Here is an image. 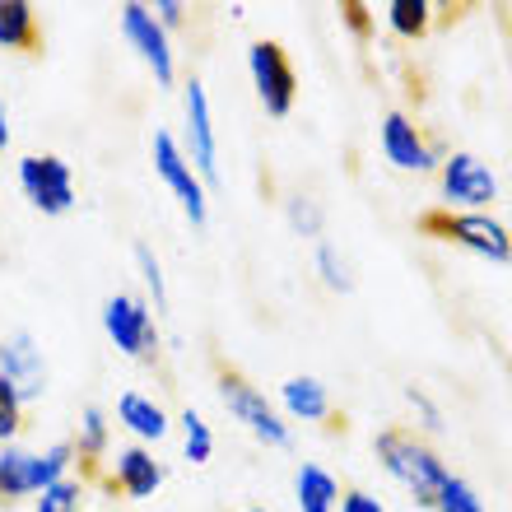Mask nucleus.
<instances>
[{
	"label": "nucleus",
	"mask_w": 512,
	"mask_h": 512,
	"mask_svg": "<svg viewBox=\"0 0 512 512\" xmlns=\"http://www.w3.org/2000/svg\"><path fill=\"white\" fill-rule=\"evenodd\" d=\"M10 149V112H5V98H0V154Z\"/></svg>",
	"instance_id": "obj_31"
},
{
	"label": "nucleus",
	"mask_w": 512,
	"mask_h": 512,
	"mask_svg": "<svg viewBox=\"0 0 512 512\" xmlns=\"http://www.w3.org/2000/svg\"><path fill=\"white\" fill-rule=\"evenodd\" d=\"M373 457H378L382 471H387L419 508H433L438 489H443L447 475H452V466L438 457V447H433L424 433L401 429V424H391V429H382L378 438H373Z\"/></svg>",
	"instance_id": "obj_1"
},
{
	"label": "nucleus",
	"mask_w": 512,
	"mask_h": 512,
	"mask_svg": "<svg viewBox=\"0 0 512 512\" xmlns=\"http://www.w3.org/2000/svg\"><path fill=\"white\" fill-rule=\"evenodd\" d=\"M24 410H28L24 396L0 378V447H10L14 438H19V429H24Z\"/></svg>",
	"instance_id": "obj_27"
},
{
	"label": "nucleus",
	"mask_w": 512,
	"mask_h": 512,
	"mask_svg": "<svg viewBox=\"0 0 512 512\" xmlns=\"http://www.w3.org/2000/svg\"><path fill=\"white\" fill-rule=\"evenodd\" d=\"M438 191L447 215H485L499 201V173L471 149H452L438 163Z\"/></svg>",
	"instance_id": "obj_5"
},
{
	"label": "nucleus",
	"mask_w": 512,
	"mask_h": 512,
	"mask_svg": "<svg viewBox=\"0 0 512 512\" xmlns=\"http://www.w3.org/2000/svg\"><path fill=\"white\" fill-rule=\"evenodd\" d=\"M243 512H270V508H243Z\"/></svg>",
	"instance_id": "obj_32"
},
{
	"label": "nucleus",
	"mask_w": 512,
	"mask_h": 512,
	"mask_svg": "<svg viewBox=\"0 0 512 512\" xmlns=\"http://www.w3.org/2000/svg\"><path fill=\"white\" fill-rule=\"evenodd\" d=\"M117 28H122L126 47L140 56V66L154 75L159 89H173L177 84V52H173V33L154 19L145 0H126L122 10H117Z\"/></svg>",
	"instance_id": "obj_8"
},
{
	"label": "nucleus",
	"mask_w": 512,
	"mask_h": 512,
	"mask_svg": "<svg viewBox=\"0 0 512 512\" xmlns=\"http://www.w3.org/2000/svg\"><path fill=\"white\" fill-rule=\"evenodd\" d=\"M336 512H387V508H382V499H373L368 489H345Z\"/></svg>",
	"instance_id": "obj_30"
},
{
	"label": "nucleus",
	"mask_w": 512,
	"mask_h": 512,
	"mask_svg": "<svg viewBox=\"0 0 512 512\" xmlns=\"http://www.w3.org/2000/svg\"><path fill=\"white\" fill-rule=\"evenodd\" d=\"M149 163H154V177L168 187V196H173L177 210L187 215L191 229H205V219H210V187L196 177V168L187 163V154H182L173 131H154V140H149Z\"/></svg>",
	"instance_id": "obj_6"
},
{
	"label": "nucleus",
	"mask_w": 512,
	"mask_h": 512,
	"mask_svg": "<svg viewBox=\"0 0 512 512\" xmlns=\"http://www.w3.org/2000/svg\"><path fill=\"white\" fill-rule=\"evenodd\" d=\"M33 512H84V475H66L33 499Z\"/></svg>",
	"instance_id": "obj_25"
},
{
	"label": "nucleus",
	"mask_w": 512,
	"mask_h": 512,
	"mask_svg": "<svg viewBox=\"0 0 512 512\" xmlns=\"http://www.w3.org/2000/svg\"><path fill=\"white\" fill-rule=\"evenodd\" d=\"M19 191H24V201L47 219H61L75 210L80 201V182H75V168H70L61 154H24L19 168Z\"/></svg>",
	"instance_id": "obj_7"
},
{
	"label": "nucleus",
	"mask_w": 512,
	"mask_h": 512,
	"mask_svg": "<svg viewBox=\"0 0 512 512\" xmlns=\"http://www.w3.org/2000/svg\"><path fill=\"white\" fill-rule=\"evenodd\" d=\"M247 80H252L256 103L266 108V117H289V112H294L298 75H294V61H289V52H284L280 42L256 38L252 47H247Z\"/></svg>",
	"instance_id": "obj_11"
},
{
	"label": "nucleus",
	"mask_w": 512,
	"mask_h": 512,
	"mask_svg": "<svg viewBox=\"0 0 512 512\" xmlns=\"http://www.w3.org/2000/svg\"><path fill=\"white\" fill-rule=\"evenodd\" d=\"M177 145L187 154V163L196 168L205 187H219V131H215V108H210V94L205 84L191 75L182 84V135Z\"/></svg>",
	"instance_id": "obj_9"
},
{
	"label": "nucleus",
	"mask_w": 512,
	"mask_h": 512,
	"mask_svg": "<svg viewBox=\"0 0 512 512\" xmlns=\"http://www.w3.org/2000/svg\"><path fill=\"white\" fill-rule=\"evenodd\" d=\"M275 405H280V415L289 424H322V419H331V391H326L322 378H312V373H294L280 387Z\"/></svg>",
	"instance_id": "obj_16"
},
{
	"label": "nucleus",
	"mask_w": 512,
	"mask_h": 512,
	"mask_svg": "<svg viewBox=\"0 0 512 512\" xmlns=\"http://www.w3.org/2000/svg\"><path fill=\"white\" fill-rule=\"evenodd\" d=\"M433 14H438L433 0H387V5H382V24H387L396 38L415 42L433 28Z\"/></svg>",
	"instance_id": "obj_20"
},
{
	"label": "nucleus",
	"mask_w": 512,
	"mask_h": 512,
	"mask_svg": "<svg viewBox=\"0 0 512 512\" xmlns=\"http://www.w3.org/2000/svg\"><path fill=\"white\" fill-rule=\"evenodd\" d=\"M38 38V10L28 0H0V52H33Z\"/></svg>",
	"instance_id": "obj_19"
},
{
	"label": "nucleus",
	"mask_w": 512,
	"mask_h": 512,
	"mask_svg": "<svg viewBox=\"0 0 512 512\" xmlns=\"http://www.w3.org/2000/svg\"><path fill=\"white\" fill-rule=\"evenodd\" d=\"M284 224H289V233H298V238H312V243H322V229H326V215L322 205L312 201V196H289L284 201Z\"/></svg>",
	"instance_id": "obj_24"
},
{
	"label": "nucleus",
	"mask_w": 512,
	"mask_h": 512,
	"mask_svg": "<svg viewBox=\"0 0 512 512\" xmlns=\"http://www.w3.org/2000/svg\"><path fill=\"white\" fill-rule=\"evenodd\" d=\"M219 401H224L233 424H243L261 447H275V452L294 447V424H289V419L280 415V405L270 401L261 387H252L243 373H233V368L219 373Z\"/></svg>",
	"instance_id": "obj_3"
},
{
	"label": "nucleus",
	"mask_w": 512,
	"mask_h": 512,
	"mask_svg": "<svg viewBox=\"0 0 512 512\" xmlns=\"http://www.w3.org/2000/svg\"><path fill=\"white\" fill-rule=\"evenodd\" d=\"M424 229L438 233V238H447L452 247H461V252L480 256V261H494V266H508L512 261V233L503 219H494L485 210V215H447V210H438V215H424Z\"/></svg>",
	"instance_id": "obj_10"
},
{
	"label": "nucleus",
	"mask_w": 512,
	"mask_h": 512,
	"mask_svg": "<svg viewBox=\"0 0 512 512\" xmlns=\"http://www.w3.org/2000/svg\"><path fill=\"white\" fill-rule=\"evenodd\" d=\"M340 480L317 461H298L294 471V508L298 512H336L340 508Z\"/></svg>",
	"instance_id": "obj_18"
},
{
	"label": "nucleus",
	"mask_w": 512,
	"mask_h": 512,
	"mask_svg": "<svg viewBox=\"0 0 512 512\" xmlns=\"http://www.w3.org/2000/svg\"><path fill=\"white\" fill-rule=\"evenodd\" d=\"M378 149L382 159L396 168V173H438V163H443V145L433 140L424 126L410 117V112H387L378 126Z\"/></svg>",
	"instance_id": "obj_12"
},
{
	"label": "nucleus",
	"mask_w": 512,
	"mask_h": 512,
	"mask_svg": "<svg viewBox=\"0 0 512 512\" xmlns=\"http://www.w3.org/2000/svg\"><path fill=\"white\" fill-rule=\"evenodd\" d=\"M433 512H485V499L475 494L471 480L447 475V485L438 489V499H433Z\"/></svg>",
	"instance_id": "obj_26"
},
{
	"label": "nucleus",
	"mask_w": 512,
	"mask_h": 512,
	"mask_svg": "<svg viewBox=\"0 0 512 512\" xmlns=\"http://www.w3.org/2000/svg\"><path fill=\"white\" fill-rule=\"evenodd\" d=\"M112 419H117V429H126L131 443H140V447H159L163 438L173 433V415L163 410V401H154L149 391H135V387L117 396Z\"/></svg>",
	"instance_id": "obj_15"
},
{
	"label": "nucleus",
	"mask_w": 512,
	"mask_h": 512,
	"mask_svg": "<svg viewBox=\"0 0 512 512\" xmlns=\"http://www.w3.org/2000/svg\"><path fill=\"white\" fill-rule=\"evenodd\" d=\"M149 10H154V19H159L163 28H168V33H177V28L187 24V5H182V0H154V5H149Z\"/></svg>",
	"instance_id": "obj_29"
},
{
	"label": "nucleus",
	"mask_w": 512,
	"mask_h": 512,
	"mask_svg": "<svg viewBox=\"0 0 512 512\" xmlns=\"http://www.w3.org/2000/svg\"><path fill=\"white\" fill-rule=\"evenodd\" d=\"M163 480H168V466L154 457V447L131 443L112 457L108 485L117 489V494H126V499H154L163 489Z\"/></svg>",
	"instance_id": "obj_14"
},
{
	"label": "nucleus",
	"mask_w": 512,
	"mask_h": 512,
	"mask_svg": "<svg viewBox=\"0 0 512 512\" xmlns=\"http://www.w3.org/2000/svg\"><path fill=\"white\" fill-rule=\"evenodd\" d=\"M70 447H75V466H80V471H94L98 461L108 457V447H112V415L103 410V405H84V410H80Z\"/></svg>",
	"instance_id": "obj_17"
},
{
	"label": "nucleus",
	"mask_w": 512,
	"mask_h": 512,
	"mask_svg": "<svg viewBox=\"0 0 512 512\" xmlns=\"http://www.w3.org/2000/svg\"><path fill=\"white\" fill-rule=\"evenodd\" d=\"M173 433L182 438V457H187L191 466H205V461L215 457V429L205 424L201 410H182V415L173 419Z\"/></svg>",
	"instance_id": "obj_21"
},
{
	"label": "nucleus",
	"mask_w": 512,
	"mask_h": 512,
	"mask_svg": "<svg viewBox=\"0 0 512 512\" xmlns=\"http://www.w3.org/2000/svg\"><path fill=\"white\" fill-rule=\"evenodd\" d=\"M312 270H317V280H322L331 294H354V266L336 243H326V238L317 243V252H312Z\"/></svg>",
	"instance_id": "obj_23"
},
{
	"label": "nucleus",
	"mask_w": 512,
	"mask_h": 512,
	"mask_svg": "<svg viewBox=\"0 0 512 512\" xmlns=\"http://www.w3.org/2000/svg\"><path fill=\"white\" fill-rule=\"evenodd\" d=\"M75 475V447L70 438L47 443L42 452L33 447H0V503H19V499H38L47 485Z\"/></svg>",
	"instance_id": "obj_2"
},
{
	"label": "nucleus",
	"mask_w": 512,
	"mask_h": 512,
	"mask_svg": "<svg viewBox=\"0 0 512 512\" xmlns=\"http://www.w3.org/2000/svg\"><path fill=\"white\" fill-rule=\"evenodd\" d=\"M405 405L415 410L419 429L424 433H443V410H438V401H433L424 387H405Z\"/></svg>",
	"instance_id": "obj_28"
},
{
	"label": "nucleus",
	"mask_w": 512,
	"mask_h": 512,
	"mask_svg": "<svg viewBox=\"0 0 512 512\" xmlns=\"http://www.w3.org/2000/svg\"><path fill=\"white\" fill-rule=\"evenodd\" d=\"M103 336L112 340V350L131 359V364H159L163 336H159V317L140 294H112L103 303Z\"/></svg>",
	"instance_id": "obj_4"
},
{
	"label": "nucleus",
	"mask_w": 512,
	"mask_h": 512,
	"mask_svg": "<svg viewBox=\"0 0 512 512\" xmlns=\"http://www.w3.org/2000/svg\"><path fill=\"white\" fill-rule=\"evenodd\" d=\"M0 378L24 396V405L47 396L52 368H47V354H42L33 331H10V336H0Z\"/></svg>",
	"instance_id": "obj_13"
},
{
	"label": "nucleus",
	"mask_w": 512,
	"mask_h": 512,
	"mask_svg": "<svg viewBox=\"0 0 512 512\" xmlns=\"http://www.w3.org/2000/svg\"><path fill=\"white\" fill-rule=\"evenodd\" d=\"M131 261H135L140 284H145V303L154 308V317H159V312H168V275H163L159 252H154L149 243H135L131 247Z\"/></svg>",
	"instance_id": "obj_22"
}]
</instances>
